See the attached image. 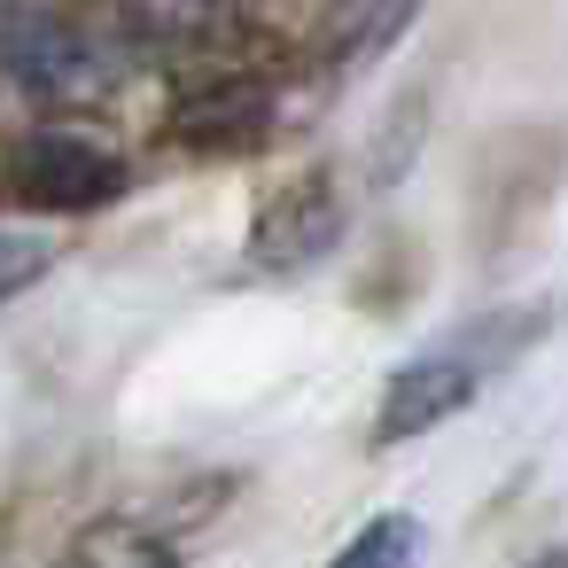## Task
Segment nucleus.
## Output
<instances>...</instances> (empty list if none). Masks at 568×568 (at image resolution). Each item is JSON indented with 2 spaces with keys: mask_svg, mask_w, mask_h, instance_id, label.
Listing matches in <instances>:
<instances>
[{
  "mask_svg": "<svg viewBox=\"0 0 568 568\" xmlns=\"http://www.w3.org/2000/svg\"><path fill=\"white\" fill-rule=\"evenodd\" d=\"M420 545H428V529L413 514H374L327 568H420Z\"/></svg>",
  "mask_w": 568,
  "mask_h": 568,
  "instance_id": "7",
  "label": "nucleus"
},
{
  "mask_svg": "<svg viewBox=\"0 0 568 568\" xmlns=\"http://www.w3.org/2000/svg\"><path fill=\"white\" fill-rule=\"evenodd\" d=\"M521 568H568V545H545L537 560H521Z\"/></svg>",
  "mask_w": 568,
  "mask_h": 568,
  "instance_id": "9",
  "label": "nucleus"
},
{
  "mask_svg": "<svg viewBox=\"0 0 568 568\" xmlns=\"http://www.w3.org/2000/svg\"><path fill=\"white\" fill-rule=\"evenodd\" d=\"M48 265H55V242H48V234H32V226H0V304L24 296L32 281H48Z\"/></svg>",
  "mask_w": 568,
  "mask_h": 568,
  "instance_id": "8",
  "label": "nucleus"
},
{
  "mask_svg": "<svg viewBox=\"0 0 568 568\" xmlns=\"http://www.w3.org/2000/svg\"><path fill=\"white\" fill-rule=\"evenodd\" d=\"M9 187L24 203H40V211H102V203H118L133 187V172L87 125H32L9 149Z\"/></svg>",
  "mask_w": 568,
  "mask_h": 568,
  "instance_id": "2",
  "label": "nucleus"
},
{
  "mask_svg": "<svg viewBox=\"0 0 568 568\" xmlns=\"http://www.w3.org/2000/svg\"><path fill=\"white\" fill-rule=\"evenodd\" d=\"M335 226H343V211H335L327 180H296V187L273 195V211L257 219V265L296 273V265H312V257L335 242Z\"/></svg>",
  "mask_w": 568,
  "mask_h": 568,
  "instance_id": "4",
  "label": "nucleus"
},
{
  "mask_svg": "<svg viewBox=\"0 0 568 568\" xmlns=\"http://www.w3.org/2000/svg\"><path fill=\"white\" fill-rule=\"evenodd\" d=\"M475 389H483V358H475V351H459V343L420 351V358H405V366L382 382L374 436H382V444H413V436L444 428L459 405H475Z\"/></svg>",
  "mask_w": 568,
  "mask_h": 568,
  "instance_id": "3",
  "label": "nucleus"
},
{
  "mask_svg": "<svg viewBox=\"0 0 568 568\" xmlns=\"http://www.w3.org/2000/svg\"><path fill=\"white\" fill-rule=\"evenodd\" d=\"M48 568H187V552L164 529L133 521V514H94L63 537V552Z\"/></svg>",
  "mask_w": 568,
  "mask_h": 568,
  "instance_id": "5",
  "label": "nucleus"
},
{
  "mask_svg": "<svg viewBox=\"0 0 568 568\" xmlns=\"http://www.w3.org/2000/svg\"><path fill=\"white\" fill-rule=\"evenodd\" d=\"M0 79L40 110H102L133 79V55L79 0H0Z\"/></svg>",
  "mask_w": 568,
  "mask_h": 568,
  "instance_id": "1",
  "label": "nucleus"
},
{
  "mask_svg": "<svg viewBox=\"0 0 568 568\" xmlns=\"http://www.w3.org/2000/svg\"><path fill=\"white\" fill-rule=\"evenodd\" d=\"M413 9H420V0H343L335 24H327V63L335 71L374 63L382 48H397V32L413 24Z\"/></svg>",
  "mask_w": 568,
  "mask_h": 568,
  "instance_id": "6",
  "label": "nucleus"
}]
</instances>
